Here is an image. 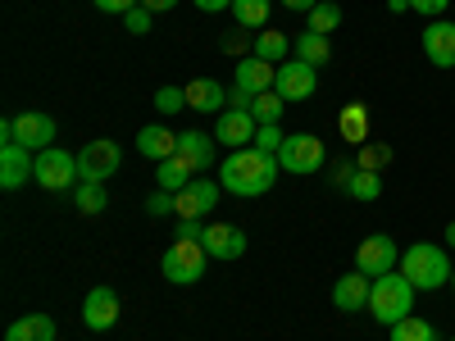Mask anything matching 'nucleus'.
<instances>
[{"mask_svg":"<svg viewBox=\"0 0 455 341\" xmlns=\"http://www.w3.org/2000/svg\"><path fill=\"white\" fill-rule=\"evenodd\" d=\"M278 173H283L278 155H264L255 146L233 150V155L219 164V182H223V192H233V196H264L278 182Z\"/></svg>","mask_w":455,"mask_h":341,"instance_id":"obj_1","label":"nucleus"},{"mask_svg":"<svg viewBox=\"0 0 455 341\" xmlns=\"http://www.w3.org/2000/svg\"><path fill=\"white\" fill-rule=\"evenodd\" d=\"M396 269L405 274V282L414 287V291H437V287H446L451 282V255H446V246H433V242H414V246H405L401 250V264Z\"/></svg>","mask_w":455,"mask_h":341,"instance_id":"obj_2","label":"nucleus"},{"mask_svg":"<svg viewBox=\"0 0 455 341\" xmlns=\"http://www.w3.org/2000/svg\"><path fill=\"white\" fill-rule=\"evenodd\" d=\"M410 310H414V287L405 282V274H401V269H392V274H383V278H373V291H369V314H373L378 323L392 328V323L410 319Z\"/></svg>","mask_w":455,"mask_h":341,"instance_id":"obj_3","label":"nucleus"},{"mask_svg":"<svg viewBox=\"0 0 455 341\" xmlns=\"http://www.w3.org/2000/svg\"><path fill=\"white\" fill-rule=\"evenodd\" d=\"M205 264H210V250H205L201 242H178V237H173V246H169L164 259H160V274H164L173 287H192V282L205 278Z\"/></svg>","mask_w":455,"mask_h":341,"instance_id":"obj_4","label":"nucleus"},{"mask_svg":"<svg viewBox=\"0 0 455 341\" xmlns=\"http://www.w3.org/2000/svg\"><path fill=\"white\" fill-rule=\"evenodd\" d=\"M32 182L46 186V192H73V186L83 182L78 155H68V150H60V146L42 150V155H36V164H32Z\"/></svg>","mask_w":455,"mask_h":341,"instance_id":"obj_5","label":"nucleus"},{"mask_svg":"<svg viewBox=\"0 0 455 341\" xmlns=\"http://www.w3.org/2000/svg\"><path fill=\"white\" fill-rule=\"evenodd\" d=\"M119 164H124V146L109 141V137L87 141V146L78 150V173H83V182H109L114 173H119Z\"/></svg>","mask_w":455,"mask_h":341,"instance_id":"obj_6","label":"nucleus"},{"mask_svg":"<svg viewBox=\"0 0 455 341\" xmlns=\"http://www.w3.org/2000/svg\"><path fill=\"white\" fill-rule=\"evenodd\" d=\"M323 160H328V150H323V141H319L315 132H296V137H287L283 150H278L283 173H319Z\"/></svg>","mask_w":455,"mask_h":341,"instance_id":"obj_7","label":"nucleus"},{"mask_svg":"<svg viewBox=\"0 0 455 341\" xmlns=\"http://www.w3.org/2000/svg\"><path fill=\"white\" fill-rule=\"evenodd\" d=\"M401 264V246L387 237V233H373V237H364L360 246H355V269L364 274V278H383V274H392Z\"/></svg>","mask_w":455,"mask_h":341,"instance_id":"obj_8","label":"nucleus"},{"mask_svg":"<svg viewBox=\"0 0 455 341\" xmlns=\"http://www.w3.org/2000/svg\"><path fill=\"white\" fill-rule=\"evenodd\" d=\"M274 91H278L283 100H310V96L319 91V68L306 64V59H287V64H278V83H274Z\"/></svg>","mask_w":455,"mask_h":341,"instance_id":"obj_9","label":"nucleus"},{"mask_svg":"<svg viewBox=\"0 0 455 341\" xmlns=\"http://www.w3.org/2000/svg\"><path fill=\"white\" fill-rule=\"evenodd\" d=\"M55 137H60V128H55L51 114H42V109H28V114H19V119H14V141H19V146H28L32 155L51 150V146H55Z\"/></svg>","mask_w":455,"mask_h":341,"instance_id":"obj_10","label":"nucleus"},{"mask_svg":"<svg viewBox=\"0 0 455 341\" xmlns=\"http://www.w3.org/2000/svg\"><path fill=\"white\" fill-rule=\"evenodd\" d=\"M255 132H259V123H255L251 109H223L219 123H214V141L219 146H233V150L255 146Z\"/></svg>","mask_w":455,"mask_h":341,"instance_id":"obj_11","label":"nucleus"},{"mask_svg":"<svg viewBox=\"0 0 455 341\" xmlns=\"http://www.w3.org/2000/svg\"><path fill=\"white\" fill-rule=\"evenodd\" d=\"M219 192H223V182L214 178H192L178 192V218H205L214 205H219Z\"/></svg>","mask_w":455,"mask_h":341,"instance_id":"obj_12","label":"nucleus"},{"mask_svg":"<svg viewBox=\"0 0 455 341\" xmlns=\"http://www.w3.org/2000/svg\"><path fill=\"white\" fill-rule=\"evenodd\" d=\"M201 246L210 250V259H223V264H233L246 255V233L237 223H205V237Z\"/></svg>","mask_w":455,"mask_h":341,"instance_id":"obj_13","label":"nucleus"},{"mask_svg":"<svg viewBox=\"0 0 455 341\" xmlns=\"http://www.w3.org/2000/svg\"><path fill=\"white\" fill-rule=\"evenodd\" d=\"M83 323L92 332H109L114 323H119V291L114 287H92L87 300H83Z\"/></svg>","mask_w":455,"mask_h":341,"instance_id":"obj_14","label":"nucleus"},{"mask_svg":"<svg viewBox=\"0 0 455 341\" xmlns=\"http://www.w3.org/2000/svg\"><path fill=\"white\" fill-rule=\"evenodd\" d=\"M32 164H36V155L28 146L5 141V146H0V186H5V192H19V186L32 178Z\"/></svg>","mask_w":455,"mask_h":341,"instance_id":"obj_15","label":"nucleus"},{"mask_svg":"<svg viewBox=\"0 0 455 341\" xmlns=\"http://www.w3.org/2000/svg\"><path fill=\"white\" fill-rule=\"evenodd\" d=\"M424 55H428V64H437V68H455V23L451 19H433L428 28H424Z\"/></svg>","mask_w":455,"mask_h":341,"instance_id":"obj_16","label":"nucleus"},{"mask_svg":"<svg viewBox=\"0 0 455 341\" xmlns=\"http://www.w3.org/2000/svg\"><path fill=\"white\" fill-rule=\"evenodd\" d=\"M173 155L192 164L196 178H205V173L214 169V137H210V132H196V128H187V132H178V150H173Z\"/></svg>","mask_w":455,"mask_h":341,"instance_id":"obj_17","label":"nucleus"},{"mask_svg":"<svg viewBox=\"0 0 455 341\" xmlns=\"http://www.w3.org/2000/svg\"><path fill=\"white\" fill-rule=\"evenodd\" d=\"M369 291H373V278H364V274L355 269V274H347V278L332 282V305H337L341 314H360V310H369Z\"/></svg>","mask_w":455,"mask_h":341,"instance_id":"obj_18","label":"nucleus"},{"mask_svg":"<svg viewBox=\"0 0 455 341\" xmlns=\"http://www.w3.org/2000/svg\"><path fill=\"white\" fill-rule=\"evenodd\" d=\"M274 83H278V64L259 59V55H251V59H242V64H237V87H246L251 96L274 91Z\"/></svg>","mask_w":455,"mask_h":341,"instance_id":"obj_19","label":"nucleus"},{"mask_svg":"<svg viewBox=\"0 0 455 341\" xmlns=\"http://www.w3.org/2000/svg\"><path fill=\"white\" fill-rule=\"evenodd\" d=\"M187 109H196V114H223L228 109V91L214 78H192V83H187Z\"/></svg>","mask_w":455,"mask_h":341,"instance_id":"obj_20","label":"nucleus"},{"mask_svg":"<svg viewBox=\"0 0 455 341\" xmlns=\"http://www.w3.org/2000/svg\"><path fill=\"white\" fill-rule=\"evenodd\" d=\"M178 150V132H169V128H160V123H150V128H141L137 132V155H146V160H169Z\"/></svg>","mask_w":455,"mask_h":341,"instance_id":"obj_21","label":"nucleus"},{"mask_svg":"<svg viewBox=\"0 0 455 341\" xmlns=\"http://www.w3.org/2000/svg\"><path fill=\"white\" fill-rule=\"evenodd\" d=\"M5 341H55V319L51 314H23L5 328Z\"/></svg>","mask_w":455,"mask_h":341,"instance_id":"obj_22","label":"nucleus"},{"mask_svg":"<svg viewBox=\"0 0 455 341\" xmlns=\"http://www.w3.org/2000/svg\"><path fill=\"white\" fill-rule=\"evenodd\" d=\"M192 178H196V169L187 164V160H178V155H169V160L156 164V186H160V192H173V196H178Z\"/></svg>","mask_w":455,"mask_h":341,"instance_id":"obj_23","label":"nucleus"},{"mask_svg":"<svg viewBox=\"0 0 455 341\" xmlns=\"http://www.w3.org/2000/svg\"><path fill=\"white\" fill-rule=\"evenodd\" d=\"M337 128H341V137H347L351 146H364L369 141V109L360 100H351L347 109L337 114Z\"/></svg>","mask_w":455,"mask_h":341,"instance_id":"obj_24","label":"nucleus"},{"mask_svg":"<svg viewBox=\"0 0 455 341\" xmlns=\"http://www.w3.org/2000/svg\"><path fill=\"white\" fill-rule=\"evenodd\" d=\"M291 51H296V42H291V36H283V32H274V28H264V32L255 36V55L269 59V64H287Z\"/></svg>","mask_w":455,"mask_h":341,"instance_id":"obj_25","label":"nucleus"},{"mask_svg":"<svg viewBox=\"0 0 455 341\" xmlns=\"http://www.w3.org/2000/svg\"><path fill=\"white\" fill-rule=\"evenodd\" d=\"M296 59H306V64H315V68H319V64H328V59H332L328 36H319V32H310V28H306V32L296 36Z\"/></svg>","mask_w":455,"mask_h":341,"instance_id":"obj_26","label":"nucleus"},{"mask_svg":"<svg viewBox=\"0 0 455 341\" xmlns=\"http://www.w3.org/2000/svg\"><path fill=\"white\" fill-rule=\"evenodd\" d=\"M73 210H78V214H100V210H109L105 182H78V186H73Z\"/></svg>","mask_w":455,"mask_h":341,"instance_id":"obj_27","label":"nucleus"},{"mask_svg":"<svg viewBox=\"0 0 455 341\" xmlns=\"http://www.w3.org/2000/svg\"><path fill=\"white\" fill-rule=\"evenodd\" d=\"M306 19H310V32L328 36V32H337V28H341V5H337V0H319V5H315Z\"/></svg>","mask_w":455,"mask_h":341,"instance_id":"obj_28","label":"nucleus"},{"mask_svg":"<svg viewBox=\"0 0 455 341\" xmlns=\"http://www.w3.org/2000/svg\"><path fill=\"white\" fill-rule=\"evenodd\" d=\"M392 341H437V328L428 323V319H401V323H392Z\"/></svg>","mask_w":455,"mask_h":341,"instance_id":"obj_29","label":"nucleus"},{"mask_svg":"<svg viewBox=\"0 0 455 341\" xmlns=\"http://www.w3.org/2000/svg\"><path fill=\"white\" fill-rule=\"evenodd\" d=\"M233 19L242 28H264L269 23V0H233Z\"/></svg>","mask_w":455,"mask_h":341,"instance_id":"obj_30","label":"nucleus"},{"mask_svg":"<svg viewBox=\"0 0 455 341\" xmlns=\"http://www.w3.org/2000/svg\"><path fill=\"white\" fill-rule=\"evenodd\" d=\"M347 192H351L355 201H378V196H383V178L369 173V169H355L351 182H347Z\"/></svg>","mask_w":455,"mask_h":341,"instance_id":"obj_31","label":"nucleus"},{"mask_svg":"<svg viewBox=\"0 0 455 341\" xmlns=\"http://www.w3.org/2000/svg\"><path fill=\"white\" fill-rule=\"evenodd\" d=\"M283 96L278 91H259L255 100H251V114H255V123H278L283 119Z\"/></svg>","mask_w":455,"mask_h":341,"instance_id":"obj_32","label":"nucleus"},{"mask_svg":"<svg viewBox=\"0 0 455 341\" xmlns=\"http://www.w3.org/2000/svg\"><path fill=\"white\" fill-rule=\"evenodd\" d=\"M383 164H392V146H383V141H364V146H360V155H355V169L378 173Z\"/></svg>","mask_w":455,"mask_h":341,"instance_id":"obj_33","label":"nucleus"},{"mask_svg":"<svg viewBox=\"0 0 455 341\" xmlns=\"http://www.w3.org/2000/svg\"><path fill=\"white\" fill-rule=\"evenodd\" d=\"M283 128L278 123H259V132H255V150H264V155H278L283 150Z\"/></svg>","mask_w":455,"mask_h":341,"instance_id":"obj_34","label":"nucleus"},{"mask_svg":"<svg viewBox=\"0 0 455 341\" xmlns=\"http://www.w3.org/2000/svg\"><path fill=\"white\" fill-rule=\"evenodd\" d=\"M156 109H160V114L187 109V87H160V91H156Z\"/></svg>","mask_w":455,"mask_h":341,"instance_id":"obj_35","label":"nucleus"},{"mask_svg":"<svg viewBox=\"0 0 455 341\" xmlns=\"http://www.w3.org/2000/svg\"><path fill=\"white\" fill-rule=\"evenodd\" d=\"M146 214H150V218H169V214H178V196H173V192H156V196L146 201Z\"/></svg>","mask_w":455,"mask_h":341,"instance_id":"obj_36","label":"nucleus"},{"mask_svg":"<svg viewBox=\"0 0 455 341\" xmlns=\"http://www.w3.org/2000/svg\"><path fill=\"white\" fill-rule=\"evenodd\" d=\"M124 28H128L132 36H146V32H150V10H146V5L128 10V14H124Z\"/></svg>","mask_w":455,"mask_h":341,"instance_id":"obj_37","label":"nucleus"},{"mask_svg":"<svg viewBox=\"0 0 455 341\" xmlns=\"http://www.w3.org/2000/svg\"><path fill=\"white\" fill-rule=\"evenodd\" d=\"M410 10L424 14V19H442V14L451 10V0H410Z\"/></svg>","mask_w":455,"mask_h":341,"instance_id":"obj_38","label":"nucleus"},{"mask_svg":"<svg viewBox=\"0 0 455 341\" xmlns=\"http://www.w3.org/2000/svg\"><path fill=\"white\" fill-rule=\"evenodd\" d=\"M201 237H205L201 218H178V242H201Z\"/></svg>","mask_w":455,"mask_h":341,"instance_id":"obj_39","label":"nucleus"},{"mask_svg":"<svg viewBox=\"0 0 455 341\" xmlns=\"http://www.w3.org/2000/svg\"><path fill=\"white\" fill-rule=\"evenodd\" d=\"M92 5H96L100 14H119V19H124L128 10H137V5H141V0H92Z\"/></svg>","mask_w":455,"mask_h":341,"instance_id":"obj_40","label":"nucleus"},{"mask_svg":"<svg viewBox=\"0 0 455 341\" xmlns=\"http://www.w3.org/2000/svg\"><path fill=\"white\" fill-rule=\"evenodd\" d=\"M251 100H255V96H251L246 87H233V91H228V109H251Z\"/></svg>","mask_w":455,"mask_h":341,"instance_id":"obj_41","label":"nucleus"},{"mask_svg":"<svg viewBox=\"0 0 455 341\" xmlns=\"http://www.w3.org/2000/svg\"><path fill=\"white\" fill-rule=\"evenodd\" d=\"M201 14H219V10H233V0H196Z\"/></svg>","mask_w":455,"mask_h":341,"instance_id":"obj_42","label":"nucleus"},{"mask_svg":"<svg viewBox=\"0 0 455 341\" xmlns=\"http://www.w3.org/2000/svg\"><path fill=\"white\" fill-rule=\"evenodd\" d=\"M319 5V0H283V10H291V14H310Z\"/></svg>","mask_w":455,"mask_h":341,"instance_id":"obj_43","label":"nucleus"},{"mask_svg":"<svg viewBox=\"0 0 455 341\" xmlns=\"http://www.w3.org/2000/svg\"><path fill=\"white\" fill-rule=\"evenodd\" d=\"M141 5H146L150 14H160V10H173V5H178V0H141Z\"/></svg>","mask_w":455,"mask_h":341,"instance_id":"obj_44","label":"nucleus"},{"mask_svg":"<svg viewBox=\"0 0 455 341\" xmlns=\"http://www.w3.org/2000/svg\"><path fill=\"white\" fill-rule=\"evenodd\" d=\"M387 10L392 14H410V0H387Z\"/></svg>","mask_w":455,"mask_h":341,"instance_id":"obj_45","label":"nucleus"},{"mask_svg":"<svg viewBox=\"0 0 455 341\" xmlns=\"http://www.w3.org/2000/svg\"><path fill=\"white\" fill-rule=\"evenodd\" d=\"M446 246H455V218L446 223Z\"/></svg>","mask_w":455,"mask_h":341,"instance_id":"obj_46","label":"nucleus"},{"mask_svg":"<svg viewBox=\"0 0 455 341\" xmlns=\"http://www.w3.org/2000/svg\"><path fill=\"white\" fill-rule=\"evenodd\" d=\"M451 291H455V269H451Z\"/></svg>","mask_w":455,"mask_h":341,"instance_id":"obj_47","label":"nucleus"},{"mask_svg":"<svg viewBox=\"0 0 455 341\" xmlns=\"http://www.w3.org/2000/svg\"><path fill=\"white\" fill-rule=\"evenodd\" d=\"M451 341H455V337H451Z\"/></svg>","mask_w":455,"mask_h":341,"instance_id":"obj_48","label":"nucleus"}]
</instances>
